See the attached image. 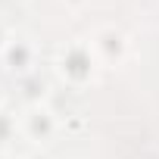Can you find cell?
Instances as JSON below:
<instances>
[{
    "mask_svg": "<svg viewBox=\"0 0 159 159\" xmlns=\"http://www.w3.org/2000/svg\"><path fill=\"white\" fill-rule=\"evenodd\" d=\"M97 66H100V59L94 56V50H91V44H84V41H78V44H69L62 53H59V59H56V72L66 78L69 84H88L91 78H94V72H97Z\"/></svg>",
    "mask_w": 159,
    "mask_h": 159,
    "instance_id": "obj_1",
    "label": "cell"
},
{
    "mask_svg": "<svg viewBox=\"0 0 159 159\" xmlns=\"http://www.w3.org/2000/svg\"><path fill=\"white\" fill-rule=\"evenodd\" d=\"M91 50H94V56L103 62V66H119L125 56H128V41H125V34L116 28V25H103V28H97L94 34H91Z\"/></svg>",
    "mask_w": 159,
    "mask_h": 159,
    "instance_id": "obj_2",
    "label": "cell"
},
{
    "mask_svg": "<svg viewBox=\"0 0 159 159\" xmlns=\"http://www.w3.org/2000/svg\"><path fill=\"white\" fill-rule=\"evenodd\" d=\"M0 53H3V62H7V69H13V72H19V75L31 72V69H34V59H38V50H34V44H31L28 38H22V34L10 38V41H7V47L0 50Z\"/></svg>",
    "mask_w": 159,
    "mask_h": 159,
    "instance_id": "obj_3",
    "label": "cell"
},
{
    "mask_svg": "<svg viewBox=\"0 0 159 159\" xmlns=\"http://www.w3.org/2000/svg\"><path fill=\"white\" fill-rule=\"evenodd\" d=\"M22 131L31 137V140H50L56 134V116L47 109V106H31L25 116H22Z\"/></svg>",
    "mask_w": 159,
    "mask_h": 159,
    "instance_id": "obj_4",
    "label": "cell"
},
{
    "mask_svg": "<svg viewBox=\"0 0 159 159\" xmlns=\"http://www.w3.org/2000/svg\"><path fill=\"white\" fill-rule=\"evenodd\" d=\"M13 134H16V119L0 109V147H7L13 140Z\"/></svg>",
    "mask_w": 159,
    "mask_h": 159,
    "instance_id": "obj_5",
    "label": "cell"
},
{
    "mask_svg": "<svg viewBox=\"0 0 159 159\" xmlns=\"http://www.w3.org/2000/svg\"><path fill=\"white\" fill-rule=\"evenodd\" d=\"M7 41H10V34L3 31V25H0V50H3V47H7Z\"/></svg>",
    "mask_w": 159,
    "mask_h": 159,
    "instance_id": "obj_6",
    "label": "cell"
},
{
    "mask_svg": "<svg viewBox=\"0 0 159 159\" xmlns=\"http://www.w3.org/2000/svg\"><path fill=\"white\" fill-rule=\"evenodd\" d=\"M0 109H3V91H0Z\"/></svg>",
    "mask_w": 159,
    "mask_h": 159,
    "instance_id": "obj_7",
    "label": "cell"
}]
</instances>
